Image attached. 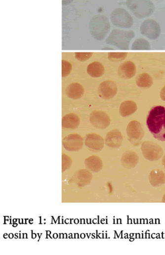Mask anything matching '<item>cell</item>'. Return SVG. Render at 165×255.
Wrapping results in <instances>:
<instances>
[{"label": "cell", "instance_id": "cell-1", "mask_svg": "<svg viewBox=\"0 0 165 255\" xmlns=\"http://www.w3.org/2000/svg\"><path fill=\"white\" fill-rule=\"evenodd\" d=\"M147 126L153 137L165 141V107H153L147 118Z\"/></svg>", "mask_w": 165, "mask_h": 255}, {"label": "cell", "instance_id": "cell-2", "mask_svg": "<svg viewBox=\"0 0 165 255\" xmlns=\"http://www.w3.org/2000/svg\"><path fill=\"white\" fill-rule=\"evenodd\" d=\"M126 5L137 18L150 16L155 11V5L150 0H127Z\"/></svg>", "mask_w": 165, "mask_h": 255}, {"label": "cell", "instance_id": "cell-3", "mask_svg": "<svg viewBox=\"0 0 165 255\" xmlns=\"http://www.w3.org/2000/svg\"><path fill=\"white\" fill-rule=\"evenodd\" d=\"M110 29L108 18L104 15H97L91 19L90 30L91 35L95 40H104Z\"/></svg>", "mask_w": 165, "mask_h": 255}, {"label": "cell", "instance_id": "cell-4", "mask_svg": "<svg viewBox=\"0 0 165 255\" xmlns=\"http://www.w3.org/2000/svg\"><path fill=\"white\" fill-rule=\"evenodd\" d=\"M135 36V33L132 31H122L114 29L107 39L106 42L121 49H128L130 42Z\"/></svg>", "mask_w": 165, "mask_h": 255}, {"label": "cell", "instance_id": "cell-5", "mask_svg": "<svg viewBox=\"0 0 165 255\" xmlns=\"http://www.w3.org/2000/svg\"><path fill=\"white\" fill-rule=\"evenodd\" d=\"M112 23L115 26L122 28H130L133 24V18L125 9H114L111 14Z\"/></svg>", "mask_w": 165, "mask_h": 255}, {"label": "cell", "instance_id": "cell-6", "mask_svg": "<svg viewBox=\"0 0 165 255\" xmlns=\"http://www.w3.org/2000/svg\"><path fill=\"white\" fill-rule=\"evenodd\" d=\"M143 157L148 161H157L163 155V149L160 145L153 141H145L141 145Z\"/></svg>", "mask_w": 165, "mask_h": 255}, {"label": "cell", "instance_id": "cell-7", "mask_svg": "<svg viewBox=\"0 0 165 255\" xmlns=\"http://www.w3.org/2000/svg\"><path fill=\"white\" fill-rule=\"evenodd\" d=\"M128 139L134 145H138L145 135L144 129L141 123L132 121L127 127Z\"/></svg>", "mask_w": 165, "mask_h": 255}, {"label": "cell", "instance_id": "cell-8", "mask_svg": "<svg viewBox=\"0 0 165 255\" xmlns=\"http://www.w3.org/2000/svg\"><path fill=\"white\" fill-rule=\"evenodd\" d=\"M140 31L143 36L150 40H154L158 38L161 34V27L156 21L147 19L141 25Z\"/></svg>", "mask_w": 165, "mask_h": 255}, {"label": "cell", "instance_id": "cell-9", "mask_svg": "<svg viewBox=\"0 0 165 255\" xmlns=\"http://www.w3.org/2000/svg\"><path fill=\"white\" fill-rule=\"evenodd\" d=\"M84 145V140L79 134H71L64 138L63 146L67 151L77 152L81 151Z\"/></svg>", "mask_w": 165, "mask_h": 255}, {"label": "cell", "instance_id": "cell-10", "mask_svg": "<svg viewBox=\"0 0 165 255\" xmlns=\"http://www.w3.org/2000/svg\"><path fill=\"white\" fill-rule=\"evenodd\" d=\"M90 122L96 129H104L110 126V118L102 111H94L90 114Z\"/></svg>", "mask_w": 165, "mask_h": 255}, {"label": "cell", "instance_id": "cell-11", "mask_svg": "<svg viewBox=\"0 0 165 255\" xmlns=\"http://www.w3.org/2000/svg\"><path fill=\"white\" fill-rule=\"evenodd\" d=\"M117 85L113 81H104L99 85L98 94L101 98L105 99V100L113 98L117 94Z\"/></svg>", "mask_w": 165, "mask_h": 255}, {"label": "cell", "instance_id": "cell-12", "mask_svg": "<svg viewBox=\"0 0 165 255\" xmlns=\"http://www.w3.org/2000/svg\"><path fill=\"white\" fill-rule=\"evenodd\" d=\"M104 140L100 135L95 133L88 134L85 144L88 149L94 153L102 151L104 146Z\"/></svg>", "mask_w": 165, "mask_h": 255}, {"label": "cell", "instance_id": "cell-13", "mask_svg": "<svg viewBox=\"0 0 165 255\" xmlns=\"http://www.w3.org/2000/svg\"><path fill=\"white\" fill-rule=\"evenodd\" d=\"M92 173L85 169H81L75 173L71 179V182L75 183L78 186L82 188V187L88 186L92 182Z\"/></svg>", "mask_w": 165, "mask_h": 255}, {"label": "cell", "instance_id": "cell-14", "mask_svg": "<svg viewBox=\"0 0 165 255\" xmlns=\"http://www.w3.org/2000/svg\"><path fill=\"white\" fill-rule=\"evenodd\" d=\"M123 142L121 132L118 129H113L107 134L105 143L110 149H118Z\"/></svg>", "mask_w": 165, "mask_h": 255}, {"label": "cell", "instance_id": "cell-15", "mask_svg": "<svg viewBox=\"0 0 165 255\" xmlns=\"http://www.w3.org/2000/svg\"><path fill=\"white\" fill-rule=\"evenodd\" d=\"M139 161L138 155L133 151H127L123 154L121 159L122 166L125 169L135 168Z\"/></svg>", "mask_w": 165, "mask_h": 255}, {"label": "cell", "instance_id": "cell-16", "mask_svg": "<svg viewBox=\"0 0 165 255\" xmlns=\"http://www.w3.org/2000/svg\"><path fill=\"white\" fill-rule=\"evenodd\" d=\"M118 75L122 79H130L136 74L135 64L131 61H125L120 66L118 71Z\"/></svg>", "mask_w": 165, "mask_h": 255}, {"label": "cell", "instance_id": "cell-17", "mask_svg": "<svg viewBox=\"0 0 165 255\" xmlns=\"http://www.w3.org/2000/svg\"><path fill=\"white\" fill-rule=\"evenodd\" d=\"M84 89L82 85L79 83H73L68 85L66 89V94L69 98L73 100L81 98L84 95Z\"/></svg>", "mask_w": 165, "mask_h": 255}, {"label": "cell", "instance_id": "cell-18", "mask_svg": "<svg viewBox=\"0 0 165 255\" xmlns=\"http://www.w3.org/2000/svg\"><path fill=\"white\" fill-rule=\"evenodd\" d=\"M81 120L79 117L75 114H69L63 117L62 126L64 129H76L79 126Z\"/></svg>", "mask_w": 165, "mask_h": 255}, {"label": "cell", "instance_id": "cell-19", "mask_svg": "<svg viewBox=\"0 0 165 255\" xmlns=\"http://www.w3.org/2000/svg\"><path fill=\"white\" fill-rule=\"evenodd\" d=\"M149 180L153 187H160L165 184V174L163 170L154 169L149 174Z\"/></svg>", "mask_w": 165, "mask_h": 255}, {"label": "cell", "instance_id": "cell-20", "mask_svg": "<svg viewBox=\"0 0 165 255\" xmlns=\"http://www.w3.org/2000/svg\"><path fill=\"white\" fill-rule=\"evenodd\" d=\"M85 166L92 172H98L103 169L102 159L98 156H91L84 161Z\"/></svg>", "mask_w": 165, "mask_h": 255}, {"label": "cell", "instance_id": "cell-21", "mask_svg": "<svg viewBox=\"0 0 165 255\" xmlns=\"http://www.w3.org/2000/svg\"><path fill=\"white\" fill-rule=\"evenodd\" d=\"M104 67L100 62H94L90 64L87 68L88 74L92 78L102 77L104 74Z\"/></svg>", "mask_w": 165, "mask_h": 255}, {"label": "cell", "instance_id": "cell-22", "mask_svg": "<svg viewBox=\"0 0 165 255\" xmlns=\"http://www.w3.org/2000/svg\"><path fill=\"white\" fill-rule=\"evenodd\" d=\"M137 104L133 101H125L122 103L120 108V114L122 117H127L133 114L137 110Z\"/></svg>", "mask_w": 165, "mask_h": 255}, {"label": "cell", "instance_id": "cell-23", "mask_svg": "<svg viewBox=\"0 0 165 255\" xmlns=\"http://www.w3.org/2000/svg\"><path fill=\"white\" fill-rule=\"evenodd\" d=\"M136 84L137 86L142 88H149L152 86L153 81L151 76L147 73L141 74L136 78Z\"/></svg>", "mask_w": 165, "mask_h": 255}, {"label": "cell", "instance_id": "cell-24", "mask_svg": "<svg viewBox=\"0 0 165 255\" xmlns=\"http://www.w3.org/2000/svg\"><path fill=\"white\" fill-rule=\"evenodd\" d=\"M150 48L149 42L147 40L141 38L135 40L132 45L133 50H149L150 49Z\"/></svg>", "mask_w": 165, "mask_h": 255}, {"label": "cell", "instance_id": "cell-25", "mask_svg": "<svg viewBox=\"0 0 165 255\" xmlns=\"http://www.w3.org/2000/svg\"><path fill=\"white\" fill-rule=\"evenodd\" d=\"M127 56V52H110L108 53V59L110 61L117 62L122 61Z\"/></svg>", "mask_w": 165, "mask_h": 255}, {"label": "cell", "instance_id": "cell-26", "mask_svg": "<svg viewBox=\"0 0 165 255\" xmlns=\"http://www.w3.org/2000/svg\"><path fill=\"white\" fill-rule=\"evenodd\" d=\"M72 164H73V161H72L71 158L65 154H63L62 155V171L65 172L71 168Z\"/></svg>", "mask_w": 165, "mask_h": 255}, {"label": "cell", "instance_id": "cell-27", "mask_svg": "<svg viewBox=\"0 0 165 255\" xmlns=\"http://www.w3.org/2000/svg\"><path fill=\"white\" fill-rule=\"evenodd\" d=\"M72 65L69 62L63 60L62 61V76L63 78L68 77L71 73Z\"/></svg>", "mask_w": 165, "mask_h": 255}, {"label": "cell", "instance_id": "cell-28", "mask_svg": "<svg viewBox=\"0 0 165 255\" xmlns=\"http://www.w3.org/2000/svg\"><path fill=\"white\" fill-rule=\"evenodd\" d=\"M92 52H76L75 56L79 61L84 62L92 57Z\"/></svg>", "mask_w": 165, "mask_h": 255}, {"label": "cell", "instance_id": "cell-29", "mask_svg": "<svg viewBox=\"0 0 165 255\" xmlns=\"http://www.w3.org/2000/svg\"><path fill=\"white\" fill-rule=\"evenodd\" d=\"M161 98L162 99L163 101H165V86L163 87V89H161Z\"/></svg>", "mask_w": 165, "mask_h": 255}, {"label": "cell", "instance_id": "cell-30", "mask_svg": "<svg viewBox=\"0 0 165 255\" xmlns=\"http://www.w3.org/2000/svg\"><path fill=\"white\" fill-rule=\"evenodd\" d=\"M73 0H63V5H68L71 2H73Z\"/></svg>", "mask_w": 165, "mask_h": 255}, {"label": "cell", "instance_id": "cell-31", "mask_svg": "<svg viewBox=\"0 0 165 255\" xmlns=\"http://www.w3.org/2000/svg\"><path fill=\"white\" fill-rule=\"evenodd\" d=\"M162 165L164 167V168L165 169V155H164V157H163L162 159Z\"/></svg>", "mask_w": 165, "mask_h": 255}, {"label": "cell", "instance_id": "cell-32", "mask_svg": "<svg viewBox=\"0 0 165 255\" xmlns=\"http://www.w3.org/2000/svg\"><path fill=\"white\" fill-rule=\"evenodd\" d=\"M162 202H163V203H165V194L164 196H163Z\"/></svg>", "mask_w": 165, "mask_h": 255}, {"label": "cell", "instance_id": "cell-33", "mask_svg": "<svg viewBox=\"0 0 165 255\" xmlns=\"http://www.w3.org/2000/svg\"><path fill=\"white\" fill-rule=\"evenodd\" d=\"M157 1H162V0H157Z\"/></svg>", "mask_w": 165, "mask_h": 255}]
</instances>
